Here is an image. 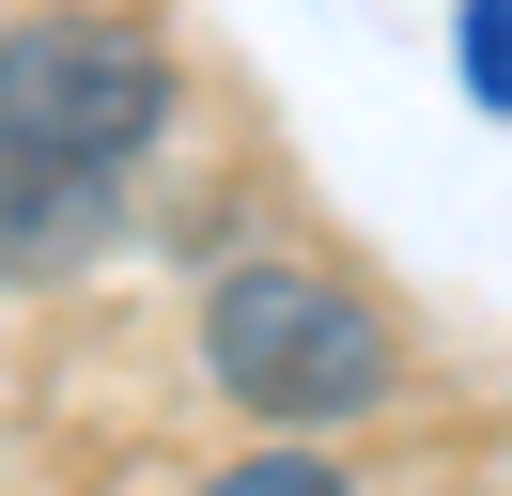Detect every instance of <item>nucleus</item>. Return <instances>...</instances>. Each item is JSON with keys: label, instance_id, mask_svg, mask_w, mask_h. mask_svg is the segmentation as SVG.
<instances>
[{"label": "nucleus", "instance_id": "nucleus-1", "mask_svg": "<svg viewBox=\"0 0 512 496\" xmlns=\"http://www.w3.org/2000/svg\"><path fill=\"white\" fill-rule=\"evenodd\" d=\"M202 388L249 434H342L404 388V326L373 295H342L326 264H218L202 279Z\"/></svg>", "mask_w": 512, "mask_h": 496}, {"label": "nucleus", "instance_id": "nucleus-2", "mask_svg": "<svg viewBox=\"0 0 512 496\" xmlns=\"http://www.w3.org/2000/svg\"><path fill=\"white\" fill-rule=\"evenodd\" d=\"M187 78H171L156 16H94V0H47V16H0V140L63 155V171L125 186L140 155L171 140Z\"/></svg>", "mask_w": 512, "mask_h": 496}, {"label": "nucleus", "instance_id": "nucleus-3", "mask_svg": "<svg viewBox=\"0 0 512 496\" xmlns=\"http://www.w3.org/2000/svg\"><path fill=\"white\" fill-rule=\"evenodd\" d=\"M109 248H125V186L63 171V155H32V140H0V279H16V295L109 264Z\"/></svg>", "mask_w": 512, "mask_h": 496}, {"label": "nucleus", "instance_id": "nucleus-4", "mask_svg": "<svg viewBox=\"0 0 512 496\" xmlns=\"http://www.w3.org/2000/svg\"><path fill=\"white\" fill-rule=\"evenodd\" d=\"M187 496H357L342 465L311 450V434H280V450H249V465H218V481H187Z\"/></svg>", "mask_w": 512, "mask_h": 496}, {"label": "nucleus", "instance_id": "nucleus-5", "mask_svg": "<svg viewBox=\"0 0 512 496\" xmlns=\"http://www.w3.org/2000/svg\"><path fill=\"white\" fill-rule=\"evenodd\" d=\"M466 93L512 109V0H466Z\"/></svg>", "mask_w": 512, "mask_h": 496}]
</instances>
